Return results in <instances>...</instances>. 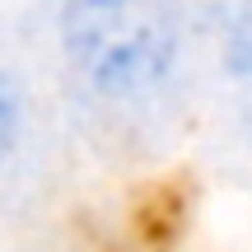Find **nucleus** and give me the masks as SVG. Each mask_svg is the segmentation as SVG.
Listing matches in <instances>:
<instances>
[{
  "label": "nucleus",
  "mask_w": 252,
  "mask_h": 252,
  "mask_svg": "<svg viewBox=\"0 0 252 252\" xmlns=\"http://www.w3.org/2000/svg\"><path fill=\"white\" fill-rule=\"evenodd\" d=\"M65 47L70 61L103 94H131L150 65V33L126 0H70L65 5Z\"/></svg>",
  "instance_id": "obj_1"
},
{
  "label": "nucleus",
  "mask_w": 252,
  "mask_h": 252,
  "mask_svg": "<svg viewBox=\"0 0 252 252\" xmlns=\"http://www.w3.org/2000/svg\"><path fill=\"white\" fill-rule=\"evenodd\" d=\"M229 65H234V75L252 80V0L234 19V33H229Z\"/></svg>",
  "instance_id": "obj_2"
},
{
  "label": "nucleus",
  "mask_w": 252,
  "mask_h": 252,
  "mask_svg": "<svg viewBox=\"0 0 252 252\" xmlns=\"http://www.w3.org/2000/svg\"><path fill=\"white\" fill-rule=\"evenodd\" d=\"M19 126H24V112H19V94H14V84L0 75V159L14 150Z\"/></svg>",
  "instance_id": "obj_3"
}]
</instances>
